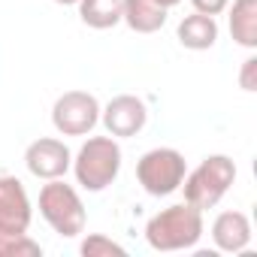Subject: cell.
I'll list each match as a JSON object with an SVG mask.
<instances>
[{"mask_svg": "<svg viewBox=\"0 0 257 257\" xmlns=\"http://www.w3.org/2000/svg\"><path fill=\"white\" fill-rule=\"evenodd\" d=\"M203 212L191 203H176L155 212L146 224V242L155 251H191L203 239Z\"/></svg>", "mask_w": 257, "mask_h": 257, "instance_id": "1", "label": "cell"}, {"mask_svg": "<svg viewBox=\"0 0 257 257\" xmlns=\"http://www.w3.org/2000/svg\"><path fill=\"white\" fill-rule=\"evenodd\" d=\"M73 176L88 194L106 191L121 173V146L115 137H88L73 155Z\"/></svg>", "mask_w": 257, "mask_h": 257, "instance_id": "2", "label": "cell"}, {"mask_svg": "<svg viewBox=\"0 0 257 257\" xmlns=\"http://www.w3.org/2000/svg\"><path fill=\"white\" fill-rule=\"evenodd\" d=\"M236 182V164L227 155H209L203 158L191 173H185L182 191H185V203L197 206L200 212L215 209L224 194L233 188Z\"/></svg>", "mask_w": 257, "mask_h": 257, "instance_id": "3", "label": "cell"}, {"mask_svg": "<svg viewBox=\"0 0 257 257\" xmlns=\"http://www.w3.org/2000/svg\"><path fill=\"white\" fill-rule=\"evenodd\" d=\"M40 215L61 239H76L88 224L79 191L64 179H49L40 188Z\"/></svg>", "mask_w": 257, "mask_h": 257, "instance_id": "4", "label": "cell"}, {"mask_svg": "<svg viewBox=\"0 0 257 257\" xmlns=\"http://www.w3.org/2000/svg\"><path fill=\"white\" fill-rule=\"evenodd\" d=\"M185 173H188V164H185V155L179 149L161 146V149L146 152L137 161V182L152 197L176 194L182 188V182H185Z\"/></svg>", "mask_w": 257, "mask_h": 257, "instance_id": "5", "label": "cell"}, {"mask_svg": "<svg viewBox=\"0 0 257 257\" xmlns=\"http://www.w3.org/2000/svg\"><path fill=\"white\" fill-rule=\"evenodd\" d=\"M52 124L61 137H88L100 124V100L88 91H64L52 106Z\"/></svg>", "mask_w": 257, "mask_h": 257, "instance_id": "6", "label": "cell"}, {"mask_svg": "<svg viewBox=\"0 0 257 257\" xmlns=\"http://www.w3.org/2000/svg\"><path fill=\"white\" fill-rule=\"evenodd\" d=\"M100 121H103V127H106L109 137L127 140V137H137L143 127H146L149 106L137 94H118L106 106H100Z\"/></svg>", "mask_w": 257, "mask_h": 257, "instance_id": "7", "label": "cell"}, {"mask_svg": "<svg viewBox=\"0 0 257 257\" xmlns=\"http://www.w3.org/2000/svg\"><path fill=\"white\" fill-rule=\"evenodd\" d=\"M25 167L34 179H64L73 167V152L67 149L64 140L55 137H40L25 149Z\"/></svg>", "mask_w": 257, "mask_h": 257, "instance_id": "8", "label": "cell"}, {"mask_svg": "<svg viewBox=\"0 0 257 257\" xmlns=\"http://www.w3.org/2000/svg\"><path fill=\"white\" fill-rule=\"evenodd\" d=\"M34 221V206L25 185L16 176H0V227L28 230Z\"/></svg>", "mask_w": 257, "mask_h": 257, "instance_id": "9", "label": "cell"}, {"mask_svg": "<svg viewBox=\"0 0 257 257\" xmlns=\"http://www.w3.org/2000/svg\"><path fill=\"white\" fill-rule=\"evenodd\" d=\"M254 239V230H251V221L245 212H221L215 221H212V242L218 251L224 254H242Z\"/></svg>", "mask_w": 257, "mask_h": 257, "instance_id": "10", "label": "cell"}, {"mask_svg": "<svg viewBox=\"0 0 257 257\" xmlns=\"http://www.w3.org/2000/svg\"><path fill=\"white\" fill-rule=\"evenodd\" d=\"M224 13L233 43L242 49H257V0H230Z\"/></svg>", "mask_w": 257, "mask_h": 257, "instance_id": "11", "label": "cell"}, {"mask_svg": "<svg viewBox=\"0 0 257 257\" xmlns=\"http://www.w3.org/2000/svg\"><path fill=\"white\" fill-rule=\"evenodd\" d=\"M164 7H158L155 0H121V22L131 28L134 34H158L167 25Z\"/></svg>", "mask_w": 257, "mask_h": 257, "instance_id": "12", "label": "cell"}, {"mask_svg": "<svg viewBox=\"0 0 257 257\" xmlns=\"http://www.w3.org/2000/svg\"><path fill=\"white\" fill-rule=\"evenodd\" d=\"M218 22H215V16H203V13H191V16H185L182 22H179V28H176V37H179V43L185 46V49H191V52H206V49H212L215 43H218Z\"/></svg>", "mask_w": 257, "mask_h": 257, "instance_id": "13", "label": "cell"}, {"mask_svg": "<svg viewBox=\"0 0 257 257\" xmlns=\"http://www.w3.org/2000/svg\"><path fill=\"white\" fill-rule=\"evenodd\" d=\"M82 25L94 31H109L121 25V0H79L76 4Z\"/></svg>", "mask_w": 257, "mask_h": 257, "instance_id": "14", "label": "cell"}, {"mask_svg": "<svg viewBox=\"0 0 257 257\" xmlns=\"http://www.w3.org/2000/svg\"><path fill=\"white\" fill-rule=\"evenodd\" d=\"M0 257H43V245L28 230L0 227Z\"/></svg>", "mask_w": 257, "mask_h": 257, "instance_id": "15", "label": "cell"}, {"mask_svg": "<svg viewBox=\"0 0 257 257\" xmlns=\"http://www.w3.org/2000/svg\"><path fill=\"white\" fill-rule=\"evenodd\" d=\"M79 251H82V257H124V254H127L124 245H118L115 239H109V236H103V233L85 236L82 245H79Z\"/></svg>", "mask_w": 257, "mask_h": 257, "instance_id": "16", "label": "cell"}, {"mask_svg": "<svg viewBox=\"0 0 257 257\" xmlns=\"http://www.w3.org/2000/svg\"><path fill=\"white\" fill-rule=\"evenodd\" d=\"M239 85L242 91H257V58H245L242 61V70H239Z\"/></svg>", "mask_w": 257, "mask_h": 257, "instance_id": "17", "label": "cell"}, {"mask_svg": "<svg viewBox=\"0 0 257 257\" xmlns=\"http://www.w3.org/2000/svg\"><path fill=\"white\" fill-rule=\"evenodd\" d=\"M191 7L194 13H203V16H221L230 7V0H191Z\"/></svg>", "mask_w": 257, "mask_h": 257, "instance_id": "18", "label": "cell"}, {"mask_svg": "<svg viewBox=\"0 0 257 257\" xmlns=\"http://www.w3.org/2000/svg\"><path fill=\"white\" fill-rule=\"evenodd\" d=\"M155 4H158V7H164V10H173V7H179V4H182V0H155Z\"/></svg>", "mask_w": 257, "mask_h": 257, "instance_id": "19", "label": "cell"}, {"mask_svg": "<svg viewBox=\"0 0 257 257\" xmlns=\"http://www.w3.org/2000/svg\"><path fill=\"white\" fill-rule=\"evenodd\" d=\"M55 4H61V7H76L79 0H55Z\"/></svg>", "mask_w": 257, "mask_h": 257, "instance_id": "20", "label": "cell"}]
</instances>
